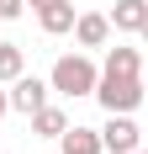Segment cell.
<instances>
[{
  "mask_svg": "<svg viewBox=\"0 0 148 154\" xmlns=\"http://www.w3.org/2000/svg\"><path fill=\"white\" fill-rule=\"evenodd\" d=\"M16 75H27V53L21 43H0V85H11Z\"/></svg>",
  "mask_w": 148,
  "mask_h": 154,
  "instance_id": "cell-10",
  "label": "cell"
},
{
  "mask_svg": "<svg viewBox=\"0 0 148 154\" xmlns=\"http://www.w3.org/2000/svg\"><path fill=\"white\" fill-rule=\"evenodd\" d=\"M48 80H37V75H16L11 80V112H21V117H32V112H43L48 106Z\"/></svg>",
  "mask_w": 148,
  "mask_h": 154,
  "instance_id": "cell-4",
  "label": "cell"
},
{
  "mask_svg": "<svg viewBox=\"0 0 148 154\" xmlns=\"http://www.w3.org/2000/svg\"><path fill=\"white\" fill-rule=\"evenodd\" d=\"M143 143V128L132 122V112H106V128H101V149L111 154H132Z\"/></svg>",
  "mask_w": 148,
  "mask_h": 154,
  "instance_id": "cell-3",
  "label": "cell"
},
{
  "mask_svg": "<svg viewBox=\"0 0 148 154\" xmlns=\"http://www.w3.org/2000/svg\"><path fill=\"white\" fill-rule=\"evenodd\" d=\"M95 101H101L106 112H132L138 101H143V69H101Z\"/></svg>",
  "mask_w": 148,
  "mask_h": 154,
  "instance_id": "cell-1",
  "label": "cell"
},
{
  "mask_svg": "<svg viewBox=\"0 0 148 154\" xmlns=\"http://www.w3.org/2000/svg\"><path fill=\"white\" fill-rule=\"evenodd\" d=\"M21 11H27V0H0V21H16Z\"/></svg>",
  "mask_w": 148,
  "mask_h": 154,
  "instance_id": "cell-12",
  "label": "cell"
},
{
  "mask_svg": "<svg viewBox=\"0 0 148 154\" xmlns=\"http://www.w3.org/2000/svg\"><path fill=\"white\" fill-rule=\"evenodd\" d=\"M32 11H37V21H43L48 37H64V32H74V5L69 0H27Z\"/></svg>",
  "mask_w": 148,
  "mask_h": 154,
  "instance_id": "cell-5",
  "label": "cell"
},
{
  "mask_svg": "<svg viewBox=\"0 0 148 154\" xmlns=\"http://www.w3.org/2000/svg\"><path fill=\"white\" fill-rule=\"evenodd\" d=\"M132 154H148V149H143V143H138V149H132Z\"/></svg>",
  "mask_w": 148,
  "mask_h": 154,
  "instance_id": "cell-14",
  "label": "cell"
},
{
  "mask_svg": "<svg viewBox=\"0 0 148 154\" xmlns=\"http://www.w3.org/2000/svg\"><path fill=\"white\" fill-rule=\"evenodd\" d=\"M143 43H148V21H143Z\"/></svg>",
  "mask_w": 148,
  "mask_h": 154,
  "instance_id": "cell-15",
  "label": "cell"
},
{
  "mask_svg": "<svg viewBox=\"0 0 148 154\" xmlns=\"http://www.w3.org/2000/svg\"><path fill=\"white\" fill-rule=\"evenodd\" d=\"M74 43H79V48H106V43H111V16H101V11L74 16Z\"/></svg>",
  "mask_w": 148,
  "mask_h": 154,
  "instance_id": "cell-6",
  "label": "cell"
},
{
  "mask_svg": "<svg viewBox=\"0 0 148 154\" xmlns=\"http://www.w3.org/2000/svg\"><path fill=\"white\" fill-rule=\"evenodd\" d=\"M58 154H101V133H95V128H79V122H74L69 133L58 138Z\"/></svg>",
  "mask_w": 148,
  "mask_h": 154,
  "instance_id": "cell-8",
  "label": "cell"
},
{
  "mask_svg": "<svg viewBox=\"0 0 148 154\" xmlns=\"http://www.w3.org/2000/svg\"><path fill=\"white\" fill-rule=\"evenodd\" d=\"M106 16H111V32H143V21H148V0H117Z\"/></svg>",
  "mask_w": 148,
  "mask_h": 154,
  "instance_id": "cell-7",
  "label": "cell"
},
{
  "mask_svg": "<svg viewBox=\"0 0 148 154\" xmlns=\"http://www.w3.org/2000/svg\"><path fill=\"white\" fill-rule=\"evenodd\" d=\"M32 133H37V138H64V133H69V117H64L58 106H43V112H32Z\"/></svg>",
  "mask_w": 148,
  "mask_h": 154,
  "instance_id": "cell-9",
  "label": "cell"
},
{
  "mask_svg": "<svg viewBox=\"0 0 148 154\" xmlns=\"http://www.w3.org/2000/svg\"><path fill=\"white\" fill-rule=\"evenodd\" d=\"M5 112H11V91H0V117H5Z\"/></svg>",
  "mask_w": 148,
  "mask_h": 154,
  "instance_id": "cell-13",
  "label": "cell"
},
{
  "mask_svg": "<svg viewBox=\"0 0 148 154\" xmlns=\"http://www.w3.org/2000/svg\"><path fill=\"white\" fill-rule=\"evenodd\" d=\"M101 69H143V59H138V48H111Z\"/></svg>",
  "mask_w": 148,
  "mask_h": 154,
  "instance_id": "cell-11",
  "label": "cell"
},
{
  "mask_svg": "<svg viewBox=\"0 0 148 154\" xmlns=\"http://www.w3.org/2000/svg\"><path fill=\"white\" fill-rule=\"evenodd\" d=\"M95 80H101V69H95L90 53H64V59L53 64L48 85H53L58 96H95Z\"/></svg>",
  "mask_w": 148,
  "mask_h": 154,
  "instance_id": "cell-2",
  "label": "cell"
}]
</instances>
